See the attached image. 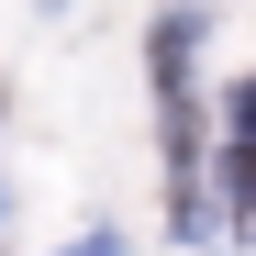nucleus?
<instances>
[{"label": "nucleus", "instance_id": "1", "mask_svg": "<svg viewBox=\"0 0 256 256\" xmlns=\"http://www.w3.org/2000/svg\"><path fill=\"white\" fill-rule=\"evenodd\" d=\"M212 178H223V200H234V223H256V134H234Z\"/></svg>", "mask_w": 256, "mask_h": 256}, {"label": "nucleus", "instance_id": "2", "mask_svg": "<svg viewBox=\"0 0 256 256\" xmlns=\"http://www.w3.org/2000/svg\"><path fill=\"white\" fill-rule=\"evenodd\" d=\"M234 134H256V78H245V90H234Z\"/></svg>", "mask_w": 256, "mask_h": 256}, {"label": "nucleus", "instance_id": "3", "mask_svg": "<svg viewBox=\"0 0 256 256\" xmlns=\"http://www.w3.org/2000/svg\"><path fill=\"white\" fill-rule=\"evenodd\" d=\"M56 256H122V245H112V234H78V245H56Z\"/></svg>", "mask_w": 256, "mask_h": 256}, {"label": "nucleus", "instance_id": "4", "mask_svg": "<svg viewBox=\"0 0 256 256\" xmlns=\"http://www.w3.org/2000/svg\"><path fill=\"white\" fill-rule=\"evenodd\" d=\"M0 223H12V190H0Z\"/></svg>", "mask_w": 256, "mask_h": 256}]
</instances>
